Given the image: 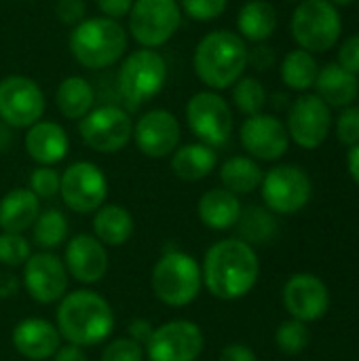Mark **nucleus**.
I'll use <instances>...</instances> for the list:
<instances>
[{"label": "nucleus", "mask_w": 359, "mask_h": 361, "mask_svg": "<svg viewBox=\"0 0 359 361\" xmlns=\"http://www.w3.org/2000/svg\"><path fill=\"white\" fill-rule=\"evenodd\" d=\"M203 283L214 298L237 300L252 292L260 275V262L252 245L241 239L214 243L201 269Z\"/></svg>", "instance_id": "f257e3e1"}, {"label": "nucleus", "mask_w": 359, "mask_h": 361, "mask_svg": "<svg viewBox=\"0 0 359 361\" xmlns=\"http://www.w3.org/2000/svg\"><path fill=\"white\" fill-rule=\"evenodd\" d=\"M193 68L209 91L231 89L248 68V42L237 32L214 30L197 42Z\"/></svg>", "instance_id": "f03ea898"}, {"label": "nucleus", "mask_w": 359, "mask_h": 361, "mask_svg": "<svg viewBox=\"0 0 359 361\" xmlns=\"http://www.w3.org/2000/svg\"><path fill=\"white\" fill-rule=\"evenodd\" d=\"M112 307L97 292L76 290L61 298L57 309V332L68 345L95 347L112 334Z\"/></svg>", "instance_id": "7ed1b4c3"}, {"label": "nucleus", "mask_w": 359, "mask_h": 361, "mask_svg": "<svg viewBox=\"0 0 359 361\" xmlns=\"http://www.w3.org/2000/svg\"><path fill=\"white\" fill-rule=\"evenodd\" d=\"M127 30L108 17H87L72 27L68 47L72 57L87 70H104L121 61L127 51Z\"/></svg>", "instance_id": "20e7f679"}, {"label": "nucleus", "mask_w": 359, "mask_h": 361, "mask_svg": "<svg viewBox=\"0 0 359 361\" xmlns=\"http://www.w3.org/2000/svg\"><path fill=\"white\" fill-rule=\"evenodd\" d=\"M290 32L298 49L328 53L343 34V17L330 0H303L292 13Z\"/></svg>", "instance_id": "39448f33"}, {"label": "nucleus", "mask_w": 359, "mask_h": 361, "mask_svg": "<svg viewBox=\"0 0 359 361\" xmlns=\"http://www.w3.org/2000/svg\"><path fill=\"white\" fill-rule=\"evenodd\" d=\"M150 286L154 296L167 307H186L190 305L201 288L203 275L199 262L184 252H167L152 269Z\"/></svg>", "instance_id": "423d86ee"}, {"label": "nucleus", "mask_w": 359, "mask_h": 361, "mask_svg": "<svg viewBox=\"0 0 359 361\" xmlns=\"http://www.w3.org/2000/svg\"><path fill=\"white\" fill-rule=\"evenodd\" d=\"M167 76L169 70L165 57L157 49L142 47L123 59L118 70V89L131 106H142L163 91Z\"/></svg>", "instance_id": "0eeeda50"}, {"label": "nucleus", "mask_w": 359, "mask_h": 361, "mask_svg": "<svg viewBox=\"0 0 359 361\" xmlns=\"http://www.w3.org/2000/svg\"><path fill=\"white\" fill-rule=\"evenodd\" d=\"M131 38L144 49L167 44L182 23L178 0H133L127 15Z\"/></svg>", "instance_id": "6e6552de"}, {"label": "nucleus", "mask_w": 359, "mask_h": 361, "mask_svg": "<svg viewBox=\"0 0 359 361\" xmlns=\"http://www.w3.org/2000/svg\"><path fill=\"white\" fill-rule=\"evenodd\" d=\"M186 123L193 135L212 148H220L233 133V110L216 91H199L186 104Z\"/></svg>", "instance_id": "1a4fd4ad"}, {"label": "nucleus", "mask_w": 359, "mask_h": 361, "mask_svg": "<svg viewBox=\"0 0 359 361\" xmlns=\"http://www.w3.org/2000/svg\"><path fill=\"white\" fill-rule=\"evenodd\" d=\"M78 133L85 146L95 152L112 154L123 150L133 137L131 116L114 104L93 108L87 116L78 121Z\"/></svg>", "instance_id": "9d476101"}, {"label": "nucleus", "mask_w": 359, "mask_h": 361, "mask_svg": "<svg viewBox=\"0 0 359 361\" xmlns=\"http://www.w3.org/2000/svg\"><path fill=\"white\" fill-rule=\"evenodd\" d=\"M47 99L36 80L11 74L0 80V121L11 129H28L44 114Z\"/></svg>", "instance_id": "9b49d317"}, {"label": "nucleus", "mask_w": 359, "mask_h": 361, "mask_svg": "<svg viewBox=\"0 0 359 361\" xmlns=\"http://www.w3.org/2000/svg\"><path fill=\"white\" fill-rule=\"evenodd\" d=\"M262 199L273 214H296L307 207L313 195L309 173L298 165H277L262 178Z\"/></svg>", "instance_id": "f8f14e48"}, {"label": "nucleus", "mask_w": 359, "mask_h": 361, "mask_svg": "<svg viewBox=\"0 0 359 361\" xmlns=\"http://www.w3.org/2000/svg\"><path fill=\"white\" fill-rule=\"evenodd\" d=\"M290 140L305 148L315 150L320 148L332 129V108L315 93L298 95L288 108V123H286Z\"/></svg>", "instance_id": "ddd939ff"}, {"label": "nucleus", "mask_w": 359, "mask_h": 361, "mask_svg": "<svg viewBox=\"0 0 359 361\" xmlns=\"http://www.w3.org/2000/svg\"><path fill=\"white\" fill-rule=\"evenodd\" d=\"M59 195L72 212L91 214L104 205L108 197V180L95 163L76 161L61 173Z\"/></svg>", "instance_id": "4468645a"}, {"label": "nucleus", "mask_w": 359, "mask_h": 361, "mask_svg": "<svg viewBox=\"0 0 359 361\" xmlns=\"http://www.w3.org/2000/svg\"><path fill=\"white\" fill-rule=\"evenodd\" d=\"M203 345V332L195 322L174 319L152 330L146 353L150 361H197Z\"/></svg>", "instance_id": "2eb2a0df"}, {"label": "nucleus", "mask_w": 359, "mask_h": 361, "mask_svg": "<svg viewBox=\"0 0 359 361\" xmlns=\"http://www.w3.org/2000/svg\"><path fill=\"white\" fill-rule=\"evenodd\" d=\"M182 127L174 112L154 108L133 123V142L138 150L150 159H165L180 146Z\"/></svg>", "instance_id": "dca6fc26"}, {"label": "nucleus", "mask_w": 359, "mask_h": 361, "mask_svg": "<svg viewBox=\"0 0 359 361\" xmlns=\"http://www.w3.org/2000/svg\"><path fill=\"white\" fill-rule=\"evenodd\" d=\"M23 286L30 298L40 305L61 300L68 290V271L63 260L53 252L32 254L23 264Z\"/></svg>", "instance_id": "f3484780"}, {"label": "nucleus", "mask_w": 359, "mask_h": 361, "mask_svg": "<svg viewBox=\"0 0 359 361\" xmlns=\"http://www.w3.org/2000/svg\"><path fill=\"white\" fill-rule=\"evenodd\" d=\"M239 140L245 152L258 161H277L290 148V135L286 123L273 114L248 116L239 129Z\"/></svg>", "instance_id": "a211bd4d"}, {"label": "nucleus", "mask_w": 359, "mask_h": 361, "mask_svg": "<svg viewBox=\"0 0 359 361\" xmlns=\"http://www.w3.org/2000/svg\"><path fill=\"white\" fill-rule=\"evenodd\" d=\"M284 307L292 319L303 324L317 322L330 309V292L320 277L311 273H298L292 275L284 286Z\"/></svg>", "instance_id": "6ab92c4d"}, {"label": "nucleus", "mask_w": 359, "mask_h": 361, "mask_svg": "<svg viewBox=\"0 0 359 361\" xmlns=\"http://www.w3.org/2000/svg\"><path fill=\"white\" fill-rule=\"evenodd\" d=\"M63 264L68 275H72L78 283L85 286L97 283L108 273L106 245L91 235H76L66 245Z\"/></svg>", "instance_id": "aec40b11"}, {"label": "nucleus", "mask_w": 359, "mask_h": 361, "mask_svg": "<svg viewBox=\"0 0 359 361\" xmlns=\"http://www.w3.org/2000/svg\"><path fill=\"white\" fill-rule=\"evenodd\" d=\"M13 347L19 355L32 361L51 360L59 349V332L57 326H53L47 319L40 317H28L19 322L13 330Z\"/></svg>", "instance_id": "412c9836"}, {"label": "nucleus", "mask_w": 359, "mask_h": 361, "mask_svg": "<svg viewBox=\"0 0 359 361\" xmlns=\"http://www.w3.org/2000/svg\"><path fill=\"white\" fill-rule=\"evenodd\" d=\"M25 152L42 167H53L68 157L70 140L66 129L53 121H38L25 131Z\"/></svg>", "instance_id": "4be33fe9"}, {"label": "nucleus", "mask_w": 359, "mask_h": 361, "mask_svg": "<svg viewBox=\"0 0 359 361\" xmlns=\"http://www.w3.org/2000/svg\"><path fill=\"white\" fill-rule=\"evenodd\" d=\"M315 91V95H320L330 108L343 110L347 106H353V102L359 97V76L341 68L339 63H328L320 68Z\"/></svg>", "instance_id": "5701e85b"}, {"label": "nucleus", "mask_w": 359, "mask_h": 361, "mask_svg": "<svg viewBox=\"0 0 359 361\" xmlns=\"http://www.w3.org/2000/svg\"><path fill=\"white\" fill-rule=\"evenodd\" d=\"M40 216V199L30 188H13L0 199V228L4 233H23Z\"/></svg>", "instance_id": "b1692460"}, {"label": "nucleus", "mask_w": 359, "mask_h": 361, "mask_svg": "<svg viewBox=\"0 0 359 361\" xmlns=\"http://www.w3.org/2000/svg\"><path fill=\"white\" fill-rule=\"evenodd\" d=\"M241 201L237 195L229 192L226 188H212L207 190L197 205L199 220L212 231H226L237 224L241 216Z\"/></svg>", "instance_id": "393cba45"}, {"label": "nucleus", "mask_w": 359, "mask_h": 361, "mask_svg": "<svg viewBox=\"0 0 359 361\" xmlns=\"http://www.w3.org/2000/svg\"><path fill=\"white\" fill-rule=\"evenodd\" d=\"M277 30V11L269 0H248L237 13V34L245 42H267Z\"/></svg>", "instance_id": "a878e982"}, {"label": "nucleus", "mask_w": 359, "mask_h": 361, "mask_svg": "<svg viewBox=\"0 0 359 361\" xmlns=\"http://www.w3.org/2000/svg\"><path fill=\"white\" fill-rule=\"evenodd\" d=\"M218 165V154L216 148L195 142V144H184L174 150L171 154V169L182 182H199L207 178Z\"/></svg>", "instance_id": "bb28decb"}, {"label": "nucleus", "mask_w": 359, "mask_h": 361, "mask_svg": "<svg viewBox=\"0 0 359 361\" xmlns=\"http://www.w3.org/2000/svg\"><path fill=\"white\" fill-rule=\"evenodd\" d=\"M55 104L68 121H80L93 110L95 91L87 78L66 76L55 91Z\"/></svg>", "instance_id": "cd10ccee"}, {"label": "nucleus", "mask_w": 359, "mask_h": 361, "mask_svg": "<svg viewBox=\"0 0 359 361\" xmlns=\"http://www.w3.org/2000/svg\"><path fill=\"white\" fill-rule=\"evenodd\" d=\"M95 239L104 245L118 247L133 235V218L121 205H102L93 218Z\"/></svg>", "instance_id": "c85d7f7f"}, {"label": "nucleus", "mask_w": 359, "mask_h": 361, "mask_svg": "<svg viewBox=\"0 0 359 361\" xmlns=\"http://www.w3.org/2000/svg\"><path fill=\"white\" fill-rule=\"evenodd\" d=\"M279 74H281L284 85L290 91L305 93L315 87V80L320 74V63L313 53H309L305 49H292L281 59Z\"/></svg>", "instance_id": "c756f323"}, {"label": "nucleus", "mask_w": 359, "mask_h": 361, "mask_svg": "<svg viewBox=\"0 0 359 361\" xmlns=\"http://www.w3.org/2000/svg\"><path fill=\"white\" fill-rule=\"evenodd\" d=\"M262 169L252 157H231L220 167L222 186L233 195H250L262 184Z\"/></svg>", "instance_id": "7c9ffc66"}, {"label": "nucleus", "mask_w": 359, "mask_h": 361, "mask_svg": "<svg viewBox=\"0 0 359 361\" xmlns=\"http://www.w3.org/2000/svg\"><path fill=\"white\" fill-rule=\"evenodd\" d=\"M239 224V233H241V241H245L248 245L256 243V245H264L271 243L277 235V220L273 216L271 209L252 205L248 209H241V216L237 220Z\"/></svg>", "instance_id": "2f4dec72"}, {"label": "nucleus", "mask_w": 359, "mask_h": 361, "mask_svg": "<svg viewBox=\"0 0 359 361\" xmlns=\"http://www.w3.org/2000/svg\"><path fill=\"white\" fill-rule=\"evenodd\" d=\"M32 239L44 252H51V250L59 247L61 243H66V239H68V220H66V216L59 209L42 212L36 218V222L32 224Z\"/></svg>", "instance_id": "473e14b6"}, {"label": "nucleus", "mask_w": 359, "mask_h": 361, "mask_svg": "<svg viewBox=\"0 0 359 361\" xmlns=\"http://www.w3.org/2000/svg\"><path fill=\"white\" fill-rule=\"evenodd\" d=\"M233 104L235 108L245 114V116H254L260 114L269 102L267 89L264 85L256 78V76H241L233 87Z\"/></svg>", "instance_id": "72a5a7b5"}, {"label": "nucleus", "mask_w": 359, "mask_h": 361, "mask_svg": "<svg viewBox=\"0 0 359 361\" xmlns=\"http://www.w3.org/2000/svg\"><path fill=\"white\" fill-rule=\"evenodd\" d=\"M275 343H277V347H279L281 353H286V355H298V353H303L309 347L311 332H309L307 324H303L298 319H288V322H284L277 328Z\"/></svg>", "instance_id": "f704fd0d"}, {"label": "nucleus", "mask_w": 359, "mask_h": 361, "mask_svg": "<svg viewBox=\"0 0 359 361\" xmlns=\"http://www.w3.org/2000/svg\"><path fill=\"white\" fill-rule=\"evenodd\" d=\"M32 256L30 241L19 233L0 235V262L6 267H21Z\"/></svg>", "instance_id": "c9c22d12"}, {"label": "nucleus", "mask_w": 359, "mask_h": 361, "mask_svg": "<svg viewBox=\"0 0 359 361\" xmlns=\"http://www.w3.org/2000/svg\"><path fill=\"white\" fill-rule=\"evenodd\" d=\"M178 2L182 15H186L193 21H214L229 6V0H178Z\"/></svg>", "instance_id": "e433bc0d"}, {"label": "nucleus", "mask_w": 359, "mask_h": 361, "mask_svg": "<svg viewBox=\"0 0 359 361\" xmlns=\"http://www.w3.org/2000/svg\"><path fill=\"white\" fill-rule=\"evenodd\" d=\"M59 182H61V176L53 167L40 165L30 173V190L38 199H53L55 195H59Z\"/></svg>", "instance_id": "4c0bfd02"}, {"label": "nucleus", "mask_w": 359, "mask_h": 361, "mask_svg": "<svg viewBox=\"0 0 359 361\" xmlns=\"http://www.w3.org/2000/svg\"><path fill=\"white\" fill-rule=\"evenodd\" d=\"M336 137L343 146L353 148L359 144V106H347L336 118Z\"/></svg>", "instance_id": "58836bf2"}, {"label": "nucleus", "mask_w": 359, "mask_h": 361, "mask_svg": "<svg viewBox=\"0 0 359 361\" xmlns=\"http://www.w3.org/2000/svg\"><path fill=\"white\" fill-rule=\"evenodd\" d=\"M142 345L133 338H116L102 353V361H142Z\"/></svg>", "instance_id": "ea45409f"}, {"label": "nucleus", "mask_w": 359, "mask_h": 361, "mask_svg": "<svg viewBox=\"0 0 359 361\" xmlns=\"http://www.w3.org/2000/svg\"><path fill=\"white\" fill-rule=\"evenodd\" d=\"M55 15L63 25H78L83 19H87V4L85 0H57Z\"/></svg>", "instance_id": "a19ab883"}, {"label": "nucleus", "mask_w": 359, "mask_h": 361, "mask_svg": "<svg viewBox=\"0 0 359 361\" xmlns=\"http://www.w3.org/2000/svg\"><path fill=\"white\" fill-rule=\"evenodd\" d=\"M341 68L349 70L351 74L359 76V34H351L339 47V61Z\"/></svg>", "instance_id": "79ce46f5"}, {"label": "nucleus", "mask_w": 359, "mask_h": 361, "mask_svg": "<svg viewBox=\"0 0 359 361\" xmlns=\"http://www.w3.org/2000/svg\"><path fill=\"white\" fill-rule=\"evenodd\" d=\"M95 4H97V11L102 13V17L121 21L123 17L129 15L133 0H95Z\"/></svg>", "instance_id": "37998d69"}, {"label": "nucleus", "mask_w": 359, "mask_h": 361, "mask_svg": "<svg viewBox=\"0 0 359 361\" xmlns=\"http://www.w3.org/2000/svg\"><path fill=\"white\" fill-rule=\"evenodd\" d=\"M248 63H252L256 70H269L275 63V53H273L271 47L260 42L252 51L248 49Z\"/></svg>", "instance_id": "c03bdc74"}, {"label": "nucleus", "mask_w": 359, "mask_h": 361, "mask_svg": "<svg viewBox=\"0 0 359 361\" xmlns=\"http://www.w3.org/2000/svg\"><path fill=\"white\" fill-rule=\"evenodd\" d=\"M220 361H258L256 360V353L245 347V345H229L222 349L220 353Z\"/></svg>", "instance_id": "a18cd8bd"}, {"label": "nucleus", "mask_w": 359, "mask_h": 361, "mask_svg": "<svg viewBox=\"0 0 359 361\" xmlns=\"http://www.w3.org/2000/svg\"><path fill=\"white\" fill-rule=\"evenodd\" d=\"M53 357H55L53 361H87V355H85L83 347H76V345L59 347Z\"/></svg>", "instance_id": "49530a36"}, {"label": "nucleus", "mask_w": 359, "mask_h": 361, "mask_svg": "<svg viewBox=\"0 0 359 361\" xmlns=\"http://www.w3.org/2000/svg\"><path fill=\"white\" fill-rule=\"evenodd\" d=\"M150 334H152V328H150V324L148 322H133L131 324V338L133 341H138L140 345H146L148 343V338H150Z\"/></svg>", "instance_id": "de8ad7c7"}, {"label": "nucleus", "mask_w": 359, "mask_h": 361, "mask_svg": "<svg viewBox=\"0 0 359 361\" xmlns=\"http://www.w3.org/2000/svg\"><path fill=\"white\" fill-rule=\"evenodd\" d=\"M347 169H349V176L353 178V182L359 186V144L349 148V154H347Z\"/></svg>", "instance_id": "09e8293b"}, {"label": "nucleus", "mask_w": 359, "mask_h": 361, "mask_svg": "<svg viewBox=\"0 0 359 361\" xmlns=\"http://www.w3.org/2000/svg\"><path fill=\"white\" fill-rule=\"evenodd\" d=\"M15 288H17V281L13 275H0V296L2 298L11 296L15 292Z\"/></svg>", "instance_id": "8fccbe9b"}, {"label": "nucleus", "mask_w": 359, "mask_h": 361, "mask_svg": "<svg viewBox=\"0 0 359 361\" xmlns=\"http://www.w3.org/2000/svg\"><path fill=\"white\" fill-rule=\"evenodd\" d=\"M11 142H13V133H11V127L4 125L0 121V152H6L11 148Z\"/></svg>", "instance_id": "3c124183"}, {"label": "nucleus", "mask_w": 359, "mask_h": 361, "mask_svg": "<svg viewBox=\"0 0 359 361\" xmlns=\"http://www.w3.org/2000/svg\"><path fill=\"white\" fill-rule=\"evenodd\" d=\"M334 6H349V4H355L358 0H330Z\"/></svg>", "instance_id": "603ef678"}, {"label": "nucleus", "mask_w": 359, "mask_h": 361, "mask_svg": "<svg viewBox=\"0 0 359 361\" xmlns=\"http://www.w3.org/2000/svg\"><path fill=\"white\" fill-rule=\"evenodd\" d=\"M292 2H303V0H292Z\"/></svg>", "instance_id": "864d4df0"}, {"label": "nucleus", "mask_w": 359, "mask_h": 361, "mask_svg": "<svg viewBox=\"0 0 359 361\" xmlns=\"http://www.w3.org/2000/svg\"><path fill=\"white\" fill-rule=\"evenodd\" d=\"M25 2H28V0H25Z\"/></svg>", "instance_id": "5fc2aeb1"}]
</instances>
